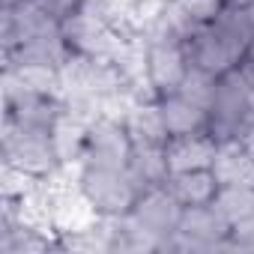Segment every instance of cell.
I'll use <instances>...</instances> for the list:
<instances>
[{"label":"cell","instance_id":"obj_1","mask_svg":"<svg viewBox=\"0 0 254 254\" xmlns=\"http://www.w3.org/2000/svg\"><path fill=\"white\" fill-rule=\"evenodd\" d=\"M183 42H186V51H189L191 66H197V69L221 78V75L239 69L248 45L254 42V30H251V21H248V9L224 6L215 21L191 27Z\"/></svg>","mask_w":254,"mask_h":254},{"label":"cell","instance_id":"obj_2","mask_svg":"<svg viewBox=\"0 0 254 254\" xmlns=\"http://www.w3.org/2000/svg\"><path fill=\"white\" fill-rule=\"evenodd\" d=\"M81 197L87 206L111 221H120L132 212L135 200L141 197V183L129 174V168H99V165H84L78 177Z\"/></svg>","mask_w":254,"mask_h":254},{"label":"cell","instance_id":"obj_3","mask_svg":"<svg viewBox=\"0 0 254 254\" xmlns=\"http://www.w3.org/2000/svg\"><path fill=\"white\" fill-rule=\"evenodd\" d=\"M3 162L24 180H45L60 165L57 132L3 123Z\"/></svg>","mask_w":254,"mask_h":254},{"label":"cell","instance_id":"obj_4","mask_svg":"<svg viewBox=\"0 0 254 254\" xmlns=\"http://www.w3.org/2000/svg\"><path fill=\"white\" fill-rule=\"evenodd\" d=\"M248 78L233 69L215 81V93L209 99V135L218 144H230L242 138V132L251 126V111H248Z\"/></svg>","mask_w":254,"mask_h":254},{"label":"cell","instance_id":"obj_5","mask_svg":"<svg viewBox=\"0 0 254 254\" xmlns=\"http://www.w3.org/2000/svg\"><path fill=\"white\" fill-rule=\"evenodd\" d=\"M189 69H191V60H189L183 36H177L171 30H159L150 39L147 54H144V72H147V84L153 90V99L180 93Z\"/></svg>","mask_w":254,"mask_h":254},{"label":"cell","instance_id":"obj_6","mask_svg":"<svg viewBox=\"0 0 254 254\" xmlns=\"http://www.w3.org/2000/svg\"><path fill=\"white\" fill-rule=\"evenodd\" d=\"M135 153V138L129 132V123L117 117H99L87 126L81 135V159L84 165L99 168H129Z\"/></svg>","mask_w":254,"mask_h":254},{"label":"cell","instance_id":"obj_7","mask_svg":"<svg viewBox=\"0 0 254 254\" xmlns=\"http://www.w3.org/2000/svg\"><path fill=\"white\" fill-rule=\"evenodd\" d=\"M180 218H183V206L165 189V183L147 186L141 191V197L135 200L132 212L126 215V221H129L132 227H138L144 236H150L153 242H159V248H165V242L177 233Z\"/></svg>","mask_w":254,"mask_h":254},{"label":"cell","instance_id":"obj_8","mask_svg":"<svg viewBox=\"0 0 254 254\" xmlns=\"http://www.w3.org/2000/svg\"><path fill=\"white\" fill-rule=\"evenodd\" d=\"M230 221L218 212L215 203L206 206H186L177 233L165 242V248H186V251H212L227 248Z\"/></svg>","mask_w":254,"mask_h":254},{"label":"cell","instance_id":"obj_9","mask_svg":"<svg viewBox=\"0 0 254 254\" xmlns=\"http://www.w3.org/2000/svg\"><path fill=\"white\" fill-rule=\"evenodd\" d=\"M162 129L168 138H183V135H194V132H209V111L197 102H191L183 93H171V96H159L153 99Z\"/></svg>","mask_w":254,"mask_h":254},{"label":"cell","instance_id":"obj_10","mask_svg":"<svg viewBox=\"0 0 254 254\" xmlns=\"http://www.w3.org/2000/svg\"><path fill=\"white\" fill-rule=\"evenodd\" d=\"M221 144L209 132H194L183 138H168L165 141V162L168 174L180 171H197V168H215Z\"/></svg>","mask_w":254,"mask_h":254},{"label":"cell","instance_id":"obj_11","mask_svg":"<svg viewBox=\"0 0 254 254\" xmlns=\"http://www.w3.org/2000/svg\"><path fill=\"white\" fill-rule=\"evenodd\" d=\"M165 189L177 197V203L186 206H206L215 203L218 191H221V180L215 174V168H197V171H180V174H168Z\"/></svg>","mask_w":254,"mask_h":254},{"label":"cell","instance_id":"obj_12","mask_svg":"<svg viewBox=\"0 0 254 254\" xmlns=\"http://www.w3.org/2000/svg\"><path fill=\"white\" fill-rule=\"evenodd\" d=\"M215 206L233 227L236 221L254 215V186H248V183H221Z\"/></svg>","mask_w":254,"mask_h":254},{"label":"cell","instance_id":"obj_13","mask_svg":"<svg viewBox=\"0 0 254 254\" xmlns=\"http://www.w3.org/2000/svg\"><path fill=\"white\" fill-rule=\"evenodd\" d=\"M171 6L189 21V24H209L218 18V12L224 9V0H171Z\"/></svg>","mask_w":254,"mask_h":254},{"label":"cell","instance_id":"obj_14","mask_svg":"<svg viewBox=\"0 0 254 254\" xmlns=\"http://www.w3.org/2000/svg\"><path fill=\"white\" fill-rule=\"evenodd\" d=\"M215 75H209V72H203V69H197V66H191L189 69V75H186V81H183V87H180V93L183 96H189L191 102H197V105H203V108H209V99H212V93H215Z\"/></svg>","mask_w":254,"mask_h":254},{"label":"cell","instance_id":"obj_15","mask_svg":"<svg viewBox=\"0 0 254 254\" xmlns=\"http://www.w3.org/2000/svg\"><path fill=\"white\" fill-rule=\"evenodd\" d=\"M36 3L57 24H66V21H72L75 15H81L87 9V0H36Z\"/></svg>","mask_w":254,"mask_h":254},{"label":"cell","instance_id":"obj_16","mask_svg":"<svg viewBox=\"0 0 254 254\" xmlns=\"http://www.w3.org/2000/svg\"><path fill=\"white\" fill-rule=\"evenodd\" d=\"M227 248H242V251L254 248V215H248V218H242L230 227Z\"/></svg>","mask_w":254,"mask_h":254},{"label":"cell","instance_id":"obj_17","mask_svg":"<svg viewBox=\"0 0 254 254\" xmlns=\"http://www.w3.org/2000/svg\"><path fill=\"white\" fill-rule=\"evenodd\" d=\"M239 72L254 84V42L248 45V51H245V57H242V63H239Z\"/></svg>","mask_w":254,"mask_h":254},{"label":"cell","instance_id":"obj_18","mask_svg":"<svg viewBox=\"0 0 254 254\" xmlns=\"http://www.w3.org/2000/svg\"><path fill=\"white\" fill-rule=\"evenodd\" d=\"M251 84V81H248ZM248 111H251V123H254V84H251V90H248Z\"/></svg>","mask_w":254,"mask_h":254},{"label":"cell","instance_id":"obj_19","mask_svg":"<svg viewBox=\"0 0 254 254\" xmlns=\"http://www.w3.org/2000/svg\"><path fill=\"white\" fill-rule=\"evenodd\" d=\"M21 0H0V9H15Z\"/></svg>","mask_w":254,"mask_h":254},{"label":"cell","instance_id":"obj_20","mask_svg":"<svg viewBox=\"0 0 254 254\" xmlns=\"http://www.w3.org/2000/svg\"><path fill=\"white\" fill-rule=\"evenodd\" d=\"M248 21H251V30H254V3L248 6Z\"/></svg>","mask_w":254,"mask_h":254}]
</instances>
